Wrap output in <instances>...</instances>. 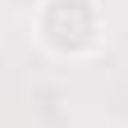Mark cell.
Listing matches in <instances>:
<instances>
[{"label": "cell", "mask_w": 128, "mask_h": 128, "mask_svg": "<svg viewBox=\"0 0 128 128\" xmlns=\"http://www.w3.org/2000/svg\"><path fill=\"white\" fill-rule=\"evenodd\" d=\"M37 41L60 60L96 55L105 41V18L96 0H41L37 5Z\"/></svg>", "instance_id": "cell-1"}]
</instances>
